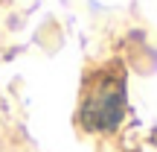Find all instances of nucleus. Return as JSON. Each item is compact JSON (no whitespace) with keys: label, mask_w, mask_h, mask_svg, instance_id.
Wrapping results in <instances>:
<instances>
[{"label":"nucleus","mask_w":157,"mask_h":152,"mask_svg":"<svg viewBox=\"0 0 157 152\" xmlns=\"http://www.w3.org/2000/svg\"><path fill=\"white\" fill-rule=\"evenodd\" d=\"M128 114V76L122 62L90 70L82 85L76 120L87 135H113Z\"/></svg>","instance_id":"nucleus-1"}]
</instances>
